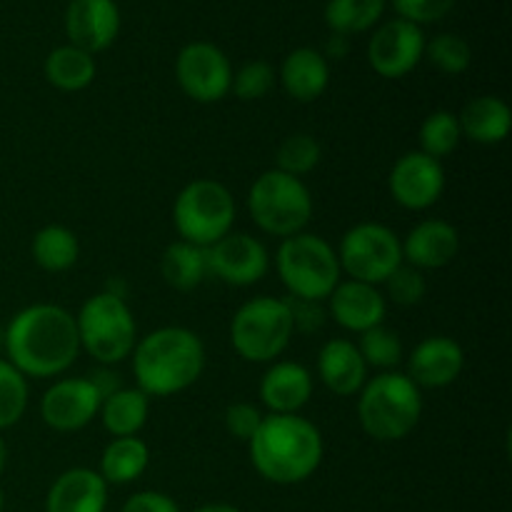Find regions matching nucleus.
<instances>
[{
  "label": "nucleus",
  "instance_id": "obj_1",
  "mask_svg": "<svg viewBox=\"0 0 512 512\" xmlns=\"http://www.w3.org/2000/svg\"><path fill=\"white\" fill-rule=\"evenodd\" d=\"M3 343L5 360L25 378H58L80 355L75 315L53 303H35L15 313Z\"/></svg>",
  "mask_w": 512,
  "mask_h": 512
},
{
  "label": "nucleus",
  "instance_id": "obj_2",
  "mask_svg": "<svg viewBox=\"0 0 512 512\" xmlns=\"http://www.w3.org/2000/svg\"><path fill=\"white\" fill-rule=\"evenodd\" d=\"M250 463L273 485H298L318 473L325 455L318 425L303 415H265L250 438Z\"/></svg>",
  "mask_w": 512,
  "mask_h": 512
},
{
  "label": "nucleus",
  "instance_id": "obj_3",
  "mask_svg": "<svg viewBox=\"0 0 512 512\" xmlns=\"http://www.w3.org/2000/svg\"><path fill=\"white\" fill-rule=\"evenodd\" d=\"M135 388L148 398H168L188 390L205 370V345L198 333L180 325H165L133 348Z\"/></svg>",
  "mask_w": 512,
  "mask_h": 512
},
{
  "label": "nucleus",
  "instance_id": "obj_4",
  "mask_svg": "<svg viewBox=\"0 0 512 512\" xmlns=\"http://www.w3.org/2000/svg\"><path fill=\"white\" fill-rule=\"evenodd\" d=\"M358 395L360 428L378 443L408 438L423 418L420 388L398 370H385L375 378H368Z\"/></svg>",
  "mask_w": 512,
  "mask_h": 512
},
{
  "label": "nucleus",
  "instance_id": "obj_5",
  "mask_svg": "<svg viewBox=\"0 0 512 512\" xmlns=\"http://www.w3.org/2000/svg\"><path fill=\"white\" fill-rule=\"evenodd\" d=\"M80 350L90 355L98 365H118L130 358L138 343V325L128 300L120 295L100 290L80 305L75 315Z\"/></svg>",
  "mask_w": 512,
  "mask_h": 512
},
{
  "label": "nucleus",
  "instance_id": "obj_6",
  "mask_svg": "<svg viewBox=\"0 0 512 512\" xmlns=\"http://www.w3.org/2000/svg\"><path fill=\"white\" fill-rule=\"evenodd\" d=\"M275 270L290 298L315 303L328 300L343 275L335 248L315 233L285 238L275 253Z\"/></svg>",
  "mask_w": 512,
  "mask_h": 512
},
{
  "label": "nucleus",
  "instance_id": "obj_7",
  "mask_svg": "<svg viewBox=\"0 0 512 512\" xmlns=\"http://www.w3.org/2000/svg\"><path fill=\"white\" fill-rule=\"evenodd\" d=\"M248 210L263 233L285 240L305 233L315 208L303 178H293L273 168L258 175L250 185Z\"/></svg>",
  "mask_w": 512,
  "mask_h": 512
},
{
  "label": "nucleus",
  "instance_id": "obj_8",
  "mask_svg": "<svg viewBox=\"0 0 512 512\" xmlns=\"http://www.w3.org/2000/svg\"><path fill=\"white\" fill-rule=\"evenodd\" d=\"M288 300L258 295L238 308L230 323V345L245 363H275L293 340Z\"/></svg>",
  "mask_w": 512,
  "mask_h": 512
},
{
  "label": "nucleus",
  "instance_id": "obj_9",
  "mask_svg": "<svg viewBox=\"0 0 512 512\" xmlns=\"http://www.w3.org/2000/svg\"><path fill=\"white\" fill-rule=\"evenodd\" d=\"M235 198L223 183L213 178H198L185 185L173 203V225L180 240L210 248L233 233Z\"/></svg>",
  "mask_w": 512,
  "mask_h": 512
},
{
  "label": "nucleus",
  "instance_id": "obj_10",
  "mask_svg": "<svg viewBox=\"0 0 512 512\" xmlns=\"http://www.w3.org/2000/svg\"><path fill=\"white\" fill-rule=\"evenodd\" d=\"M338 263L350 280L383 285L403 265V248L395 230L383 223H358L340 238Z\"/></svg>",
  "mask_w": 512,
  "mask_h": 512
},
{
  "label": "nucleus",
  "instance_id": "obj_11",
  "mask_svg": "<svg viewBox=\"0 0 512 512\" xmlns=\"http://www.w3.org/2000/svg\"><path fill=\"white\" fill-rule=\"evenodd\" d=\"M175 78L190 100L210 105L230 93L233 65L215 43L193 40L175 58Z\"/></svg>",
  "mask_w": 512,
  "mask_h": 512
},
{
  "label": "nucleus",
  "instance_id": "obj_12",
  "mask_svg": "<svg viewBox=\"0 0 512 512\" xmlns=\"http://www.w3.org/2000/svg\"><path fill=\"white\" fill-rule=\"evenodd\" d=\"M425 33L410 20L393 18L375 28L368 43V63L380 78L398 80L413 73L425 58Z\"/></svg>",
  "mask_w": 512,
  "mask_h": 512
},
{
  "label": "nucleus",
  "instance_id": "obj_13",
  "mask_svg": "<svg viewBox=\"0 0 512 512\" xmlns=\"http://www.w3.org/2000/svg\"><path fill=\"white\" fill-rule=\"evenodd\" d=\"M390 195L395 203L405 210H428L443 198L445 190V168L440 160L410 150L395 160L388 178Z\"/></svg>",
  "mask_w": 512,
  "mask_h": 512
},
{
  "label": "nucleus",
  "instance_id": "obj_14",
  "mask_svg": "<svg viewBox=\"0 0 512 512\" xmlns=\"http://www.w3.org/2000/svg\"><path fill=\"white\" fill-rule=\"evenodd\" d=\"M103 398L88 378H60L40 398V418L55 433H75L98 418Z\"/></svg>",
  "mask_w": 512,
  "mask_h": 512
},
{
  "label": "nucleus",
  "instance_id": "obj_15",
  "mask_svg": "<svg viewBox=\"0 0 512 512\" xmlns=\"http://www.w3.org/2000/svg\"><path fill=\"white\" fill-rule=\"evenodd\" d=\"M210 275L233 288H250L270 270V253L248 233H228L208 248Z\"/></svg>",
  "mask_w": 512,
  "mask_h": 512
},
{
  "label": "nucleus",
  "instance_id": "obj_16",
  "mask_svg": "<svg viewBox=\"0 0 512 512\" xmlns=\"http://www.w3.org/2000/svg\"><path fill=\"white\" fill-rule=\"evenodd\" d=\"M120 33V8L115 0H70L65 10L68 43L95 55L108 50Z\"/></svg>",
  "mask_w": 512,
  "mask_h": 512
},
{
  "label": "nucleus",
  "instance_id": "obj_17",
  "mask_svg": "<svg viewBox=\"0 0 512 512\" xmlns=\"http://www.w3.org/2000/svg\"><path fill=\"white\" fill-rule=\"evenodd\" d=\"M465 368V353L458 340L448 335H430L420 340L408 358V378L418 388H448Z\"/></svg>",
  "mask_w": 512,
  "mask_h": 512
},
{
  "label": "nucleus",
  "instance_id": "obj_18",
  "mask_svg": "<svg viewBox=\"0 0 512 512\" xmlns=\"http://www.w3.org/2000/svg\"><path fill=\"white\" fill-rule=\"evenodd\" d=\"M330 315L335 323L348 333H365L385 323L388 300L378 285L360 283V280H340L328 298Z\"/></svg>",
  "mask_w": 512,
  "mask_h": 512
},
{
  "label": "nucleus",
  "instance_id": "obj_19",
  "mask_svg": "<svg viewBox=\"0 0 512 512\" xmlns=\"http://www.w3.org/2000/svg\"><path fill=\"white\" fill-rule=\"evenodd\" d=\"M258 393L270 415H298L313 398V375L293 360H275L260 378Z\"/></svg>",
  "mask_w": 512,
  "mask_h": 512
},
{
  "label": "nucleus",
  "instance_id": "obj_20",
  "mask_svg": "<svg viewBox=\"0 0 512 512\" xmlns=\"http://www.w3.org/2000/svg\"><path fill=\"white\" fill-rule=\"evenodd\" d=\"M400 248H403V263L418 270H438L453 263L458 255L460 233L448 220L428 218L410 228L405 240H400Z\"/></svg>",
  "mask_w": 512,
  "mask_h": 512
},
{
  "label": "nucleus",
  "instance_id": "obj_21",
  "mask_svg": "<svg viewBox=\"0 0 512 512\" xmlns=\"http://www.w3.org/2000/svg\"><path fill=\"white\" fill-rule=\"evenodd\" d=\"M110 485L93 468L60 473L45 495V512H105Z\"/></svg>",
  "mask_w": 512,
  "mask_h": 512
},
{
  "label": "nucleus",
  "instance_id": "obj_22",
  "mask_svg": "<svg viewBox=\"0 0 512 512\" xmlns=\"http://www.w3.org/2000/svg\"><path fill=\"white\" fill-rule=\"evenodd\" d=\"M368 365L358 345L348 338H333L318 353V378L338 398H350L368 383Z\"/></svg>",
  "mask_w": 512,
  "mask_h": 512
},
{
  "label": "nucleus",
  "instance_id": "obj_23",
  "mask_svg": "<svg viewBox=\"0 0 512 512\" xmlns=\"http://www.w3.org/2000/svg\"><path fill=\"white\" fill-rule=\"evenodd\" d=\"M280 85L298 103H313L328 90L330 63L320 50L295 48L280 65Z\"/></svg>",
  "mask_w": 512,
  "mask_h": 512
},
{
  "label": "nucleus",
  "instance_id": "obj_24",
  "mask_svg": "<svg viewBox=\"0 0 512 512\" xmlns=\"http://www.w3.org/2000/svg\"><path fill=\"white\" fill-rule=\"evenodd\" d=\"M460 133L463 138L478 145H498L510 135L512 110L503 98L495 95H480L470 100L458 115Z\"/></svg>",
  "mask_w": 512,
  "mask_h": 512
},
{
  "label": "nucleus",
  "instance_id": "obj_25",
  "mask_svg": "<svg viewBox=\"0 0 512 512\" xmlns=\"http://www.w3.org/2000/svg\"><path fill=\"white\" fill-rule=\"evenodd\" d=\"M100 423L113 438H133L145 428L150 415V398L140 388H120L100 403Z\"/></svg>",
  "mask_w": 512,
  "mask_h": 512
},
{
  "label": "nucleus",
  "instance_id": "obj_26",
  "mask_svg": "<svg viewBox=\"0 0 512 512\" xmlns=\"http://www.w3.org/2000/svg\"><path fill=\"white\" fill-rule=\"evenodd\" d=\"M160 273H163L165 283L170 288L180 290V293H190V290L200 288L205 278H210L208 248L175 240L165 248L163 258H160Z\"/></svg>",
  "mask_w": 512,
  "mask_h": 512
},
{
  "label": "nucleus",
  "instance_id": "obj_27",
  "mask_svg": "<svg viewBox=\"0 0 512 512\" xmlns=\"http://www.w3.org/2000/svg\"><path fill=\"white\" fill-rule=\"evenodd\" d=\"M150 465V448L138 435L113 438L100 455V478L108 485H130L145 475Z\"/></svg>",
  "mask_w": 512,
  "mask_h": 512
},
{
  "label": "nucleus",
  "instance_id": "obj_28",
  "mask_svg": "<svg viewBox=\"0 0 512 512\" xmlns=\"http://www.w3.org/2000/svg\"><path fill=\"white\" fill-rule=\"evenodd\" d=\"M43 73L53 88L63 90V93H80L95 80L98 65H95V55L65 43L50 50L43 63Z\"/></svg>",
  "mask_w": 512,
  "mask_h": 512
},
{
  "label": "nucleus",
  "instance_id": "obj_29",
  "mask_svg": "<svg viewBox=\"0 0 512 512\" xmlns=\"http://www.w3.org/2000/svg\"><path fill=\"white\" fill-rule=\"evenodd\" d=\"M30 253L35 265L45 273H65L80 258L78 235L65 225H45L33 235Z\"/></svg>",
  "mask_w": 512,
  "mask_h": 512
},
{
  "label": "nucleus",
  "instance_id": "obj_30",
  "mask_svg": "<svg viewBox=\"0 0 512 512\" xmlns=\"http://www.w3.org/2000/svg\"><path fill=\"white\" fill-rule=\"evenodd\" d=\"M388 0H328L325 3V25L333 35H360L373 30L383 18Z\"/></svg>",
  "mask_w": 512,
  "mask_h": 512
},
{
  "label": "nucleus",
  "instance_id": "obj_31",
  "mask_svg": "<svg viewBox=\"0 0 512 512\" xmlns=\"http://www.w3.org/2000/svg\"><path fill=\"white\" fill-rule=\"evenodd\" d=\"M420 153L430 155L435 160H443L458 150L463 133H460L458 115L450 110H435L420 125Z\"/></svg>",
  "mask_w": 512,
  "mask_h": 512
},
{
  "label": "nucleus",
  "instance_id": "obj_32",
  "mask_svg": "<svg viewBox=\"0 0 512 512\" xmlns=\"http://www.w3.org/2000/svg\"><path fill=\"white\" fill-rule=\"evenodd\" d=\"M320 160H323V148L318 140L308 133H295L280 143L278 153H275V170L293 175V178H303L318 168Z\"/></svg>",
  "mask_w": 512,
  "mask_h": 512
},
{
  "label": "nucleus",
  "instance_id": "obj_33",
  "mask_svg": "<svg viewBox=\"0 0 512 512\" xmlns=\"http://www.w3.org/2000/svg\"><path fill=\"white\" fill-rule=\"evenodd\" d=\"M28 400V378L8 360L0 358V430H8L20 423L28 410Z\"/></svg>",
  "mask_w": 512,
  "mask_h": 512
},
{
  "label": "nucleus",
  "instance_id": "obj_34",
  "mask_svg": "<svg viewBox=\"0 0 512 512\" xmlns=\"http://www.w3.org/2000/svg\"><path fill=\"white\" fill-rule=\"evenodd\" d=\"M355 345H358L365 365H368V368H378L380 373L393 370L395 365H400V360H403L405 355L400 335L395 333V330L385 328V323L378 325V328H370L365 330V333H360V343Z\"/></svg>",
  "mask_w": 512,
  "mask_h": 512
},
{
  "label": "nucleus",
  "instance_id": "obj_35",
  "mask_svg": "<svg viewBox=\"0 0 512 512\" xmlns=\"http://www.w3.org/2000/svg\"><path fill=\"white\" fill-rule=\"evenodd\" d=\"M425 58L445 75H460L473 63V48L463 35L440 33L425 43Z\"/></svg>",
  "mask_w": 512,
  "mask_h": 512
},
{
  "label": "nucleus",
  "instance_id": "obj_36",
  "mask_svg": "<svg viewBox=\"0 0 512 512\" xmlns=\"http://www.w3.org/2000/svg\"><path fill=\"white\" fill-rule=\"evenodd\" d=\"M275 80H278V75L268 60H250L235 70L230 90L238 100L253 103V100H263L275 88Z\"/></svg>",
  "mask_w": 512,
  "mask_h": 512
},
{
  "label": "nucleus",
  "instance_id": "obj_37",
  "mask_svg": "<svg viewBox=\"0 0 512 512\" xmlns=\"http://www.w3.org/2000/svg\"><path fill=\"white\" fill-rule=\"evenodd\" d=\"M385 290H388V298L395 305H403V308H413V305L423 303V298L428 295V280H425L423 270L413 268V265L403 263L388 280H385Z\"/></svg>",
  "mask_w": 512,
  "mask_h": 512
},
{
  "label": "nucleus",
  "instance_id": "obj_38",
  "mask_svg": "<svg viewBox=\"0 0 512 512\" xmlns=\"http://www.w3.org/2000/svg\"><path fill=\"white\" fill-rule=\"evenodd\" d=\"M398 18L410 20L415 25H430L443 20L455 8V0H390Z\"/></svg>",
  "mask_w": 512,
  "mask_h": 512
},
{
  "label": "nucleus",
  "instance_id": "obj_39",
  "mask_svg": "<svg viewBox=\"0 0 512 512\" xmlns=\"http://www.w3.org/2000/svg\"><path fill=\"white\" fill-rule=\"evenodd\" d=\"M263 418L265 415L260 413V408H255L253 403L240 400V403L228 405V410H225V430H228L233 438L243 440V443H250V438L258 433Z\"/></svg>",
  "mask_w": 512,
  "mask_h": 512
},
{
  "label": "nucleus",
  "instance_id": "obj_40",
  "mask_svg": "<svg viewBox=\"0 0 512 512\" xmlns=\"http://www.w3.org/2000/svg\"><path fill=\"white\" fill-rule=\"evenodd\" d=\"M288 300L290 315H293L295 333H318L325 323V310L315 300H300V298H285Z\"/></svg>",
  "mask_w": 512,
  "mask_h": 512
},
{
  "label": "nucleus",
  "instance_id": "obj_41",
  "mask_svg": "<svg viewBox=\"0 0 512 512\" xmlns=\"http://www.w3.org/2000/svg\"><path fill=\"white\" fill-rule=\"evenodd\" d=\"M120 512H180V508L170 495L158 490H140L125 500Z\"/></svg>",
  "mask_w": 512,
  "mask_h": 512
},
{
  "label": "nucleus",
  "instance_id": "obj_42",
  "mask_svg": "<svg viewBox=\"0 0 512 512\" xmlns=\"http://www.w3.org/2000/svg\"><path fill=\"white\" fill-rule=\"evenodd\" d=\"M88 380L95 385V388H98L100 398H108L110 393H115V390L123 388V383H120V375L115 373L110 365H98V370H95V373H90Z\"/></svg>",
  "mask_w": 512,
  "mask_h": 512
},
{
  "label": "nucleus",
  "instance_id": "obj_43",
  "mask_svg": "<svg viewBox=\"0 0 512 512\" xmlns=\"http://www.w3.org/2000/svg\"><path fill=\"white\" fill-rule=\"evenodd\" d=\"M348 53V38H343V35H333V38L328 40V50H325V58H333V60H340L343 55Z\"/></svg>",
  "mask_w": 512,
  "mask_h": 512
},
{
  "label": "nucleus",
  "instance_id": "obj_44",
  "mask_svg": "<svg viewBox=\"0 0 512 512\" xmlns=\"http://www.w3.org/2000/svg\"><path fill=\"white\" fill-rule=\"evenodd\" d=\"M193 512H243V510L235 508V505L230 503H208V505H200V508Z\"/></svg>",
  "mask_w": 512,
  "mask_h": 512
},
{
  "label": "nucleus",
  "instance_id": "obj_45",
  "mask_svg": "<svg viewBox=\"0 0 512 512\" xmlns=\"http://www.w3.org/2000/svg\"><path fill=\"white\" fill-rule=\"evenodd\" d=\"M5 465H8V445H5L3 435H0V475H3Z\"/></svg>",
  "mask_w": 512,
  "mask_h": 512
},
{
  "label": "nucleus",
  "instance_id": "obj_46",
  "mask_svg": "<svg viewBox=\"0 0 512 512\" xmlns=\"http://www.w3.org/2000/svg\"><path fill=\"white\" fill-rule=\"evenodd\" d=\"M5 510V495H3V490H0V512Z\"/></svg>",
  "mask_w": 512,
  "mask_h": 512
}]
</instances>
